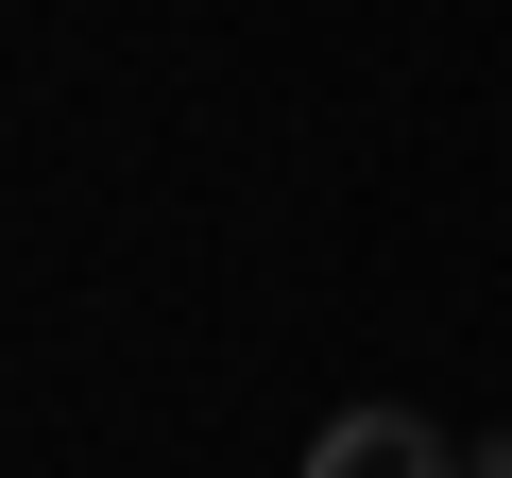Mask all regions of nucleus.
<instances>
[{
	"label": "nucleus",
	"instance_id": "1",
	"mask_svg": "<svg viewBox=\"0 0 512 478\" xmlns=\"http://www.w3.org/2000/svg\"><path fill=\"white\" fill-rule=\"evenodd\" d=\"M291 478H478V444H444L427 410H325Z\"/></svg>",
	"mask_w": 512,
	"mask_h": 478
},
{
	"label": "nucleus",
	"instance_id": "2",
	"mask_svg": "<svg viewBox=\"0 0 512 478\" xmlns=\"http://www.w3.org/2000/svg\"><path fill=\"white\" fill-rule=\"evenodd\" d=\"M478 478H512V444H478Z\"/></svg>",
	"mask_w": 512,
	"mask_h": 478
}]
</instances>
